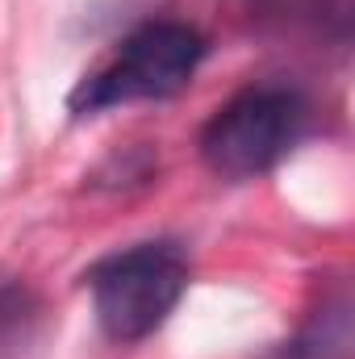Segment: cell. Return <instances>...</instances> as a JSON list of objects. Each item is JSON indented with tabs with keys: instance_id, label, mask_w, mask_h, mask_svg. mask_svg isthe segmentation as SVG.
Here are the masks:
<instances>
[{
	"instance_id": "obj_1",
	"label": "cell",
	"mask_w": 355,
	"mask_h": 359,
	"mask_svg": "<svg viewBox=\"0 0 355 359\" xmlns=\"http://www.w3.org/2000/svg\"><path fill=\"white\" fill-rule=\"evenodd\" d=\"M188 288V255L176 243H142L92 268L96 322L113 343L155 334Z\"/></svg>"
},
{
	"instance_id": "obj_2",
	"label": "cell",
	"mask_w": 355,
	"mask_h": 359,
	"mask_svg": "<svg viewBox=\"0 0 355 359\" xmlns=\"http://www.w3.org/2000/svg\"><path fill=\"white\" fill-rule=\"evenodd\" d=\"M305 100L293 88H247L226 100L201 130V159L222 180L272 172L305 130Z\"/></svg>"
},
{
	"instance_id": "obj_3",
	"label": "cell",
	"mask_w": 355,
	"mask_h": 359,
	"mask_svg": "<svg viewBox=\"0 0 355 359\" xmlns=\"http://www.w3.org/2000/svg\"><path fill=\"white\" fill-rule=\"evenodd\" d=\"M201 59H205V38L192 25L147 21L142 29H134L121 42L117 59L76 92L72 104H76V113H96L109 104H126V100L172 96L192 80Z\"/></svg>"
},
{
	"instance_id": "obj_4",
	"label": "cell",
	"mask_w": 355,
	"mask_h": 359,
	"mask_svg": "<svg viewBox=\"0 0 355 359\" xmlns=\"http://www.w3.org/2000/svg\"><path fill=\"white\" fill-rule=\"evenodd\" d=\"M34 322H38L34 292L21 288V284H13V280H0V359L13 355L29 339Z\"/></svg>"
}]
</instances>
